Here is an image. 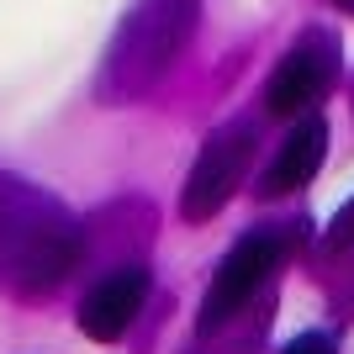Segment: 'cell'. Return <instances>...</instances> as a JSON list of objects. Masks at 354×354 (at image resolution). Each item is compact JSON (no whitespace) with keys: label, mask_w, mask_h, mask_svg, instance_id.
<instances>
[{"label":"cell","mask_w":354,"mask_h":354,"mask_svg":"<svg viewBox=\"0 0 354 354\" xmlns=\"http://www.w3.org/2000/svg\"><path fill=\"white\" fill-rule=\"evenodd\" d=\"M333 80H339V37L312 27L275 64V74L265 85V111L270 117H307L312 106L333 90Z\"/></svg>","instance_id":"cell-3"},{"label":"cell","mask_w":354,"mask_h":354,"mask_svg":"<svg viewBox=\"0 0 354 354\" xmlns=\"http://www.w3.org/2000/svg\"><path fill=\"white\" fill-rule=\"evenodd\" d=\"M354 243V201H344L339 217L328 222V249H349Z\"/></svg>","instance_id":"cell-8"},{"label":"cell","mask_w":354,"mask_h":354,"mask_svg":"<svg viewBox=\"0 0 354 354\" xmlns=\"http://www.w3.org/2000/svg\"><path fill=\"white\" fill-rule=\"evenodd\" d=\"M80 259V222L32 180L0 175V286L43 296Z\"/></svg>","instance_id":"cell-1"},{"label":"cell","mask_w":354,"mask_h":354,"mask_svg":"<svg viewBox=\"0 0 354 354\" xmlns=\"http://www.w3.org/2000/svg\"><path fill=\"white\" fill-rule=\"evenodd\" d=\"M275 259H281V238H275V233L243 238V243L217 265V275H212L207 296H201V317H196V328H201V333H217V328L259 291V281L275 270Z\"/></svg>","instance_id":"cell-5"},{"label":"cell","mask_w":354,"mask_h":354,"mask_svg":"<svg viewBox=\"0 0 354 354\" xmlns=\"http://www.w3.org/2000/svg\"><path fill=\"white\" fill-rule=\"evenodd\" d=\"M286 354H339V344L328 339V333H301V339H291Z\"/></svg>","instance_id":"cell-9"},{"label":"cell","mask_w":354,"mask_h":354,"mask_svg":"<svg viewBox=\"0 0 354 354\" xmlns=\"http://www.w3.org/2000/svg\"><path fill=\"white\" fill-rule=\"evenodd\" d=\"M323 153H328V122L317 117V111H307V117L291 127V138L281 143V153L270 159L265 180H259V191H265V196H291V191H301V185L323 169Z\"/></svg>","instance_id":"cell-7"},{"label":"cell","mask_w":354,"mask_h":354,"mask_svg":"<svg viewBox=\"0 0 354 354\" xmlns=\"http://www.w3.org/2000/svg\"><path fill=\"white\" fill-rule=\"evenodd\" d=\"M143 296H148V270L143 265H122L111 270L106 281L90 286V296L80 301V333L95 344H117L133 317L143 312Z\"/></svg>","instance_id":"cell-6"},{"label":"cell","mask_w":354,"mask_h":354,"mask_svg":"<svg viewBox=\"0 0 354 354\" xmlns=\"http://www.w3.org/2000/svg\"><path fill=\"white\" fill-rule=\"evenodd\" d=\"M249 153H254V133L238 122L227 133H212L207 148L196 153L191 175H185V191H180V217L185 222H207L217 217L233 191L243 185V169H249Z\"/></svg>","instance_id":"cell-4"},{"label":"cell","mask_w":354,"mask_h":354,"mask_svg":"<svg viewBox=\"0 0 354 354\" xmlns=\"http://www.w3.org/2000/svg\"><path fill=\"white\" fill-rule=\"evenodd\" d=\"M196 11H201V0H138L106 53L101 69L106 101H133L148 85H159L164 69L180 59V48L191 43Z\"/></svg>","instance_id":"cell-2"},{"label":"cell","mask_w":354,"mask_h":354,"mask_svg":"<svg viewBox=\"0 0 354 354\" xmlns=\"http://www.w3.org/2000/svg\"><path fill=\"white\" fill-rule=\"evenodd\" d=\"M333 6H339V11H354V0H333Z\"/></svg>","instance_id":"cell-10"}]
</instances>
